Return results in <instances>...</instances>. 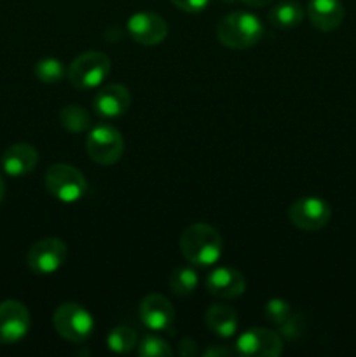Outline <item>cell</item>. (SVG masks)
Returning a JSON list of instances; mask_svg holds the SVG:
<instances>
[{"label":"cell","mask_w":356,"mask_h":357,"mask_svg":"<svg viewBox=\"0 0 356 357\" xmlns=\"http://www.w3.org/2000/svg\"><path fill=\"white\" fill-rule=\"evenodd\" d=\"M223 241L213 227L194 223L187 227L180 237V251L185 260L199 267H209L222 257Z\"/></svg>","instance_id":"cell-1"},{"label":"cell","mask_w":356,"mask_h":357,"mask_svg":"<svg viewBox=\"0 0 356 357\" xmlns=\"http://www.w3.org/2000/svg\"><path fill=\"white\" fill-rule=\"evenodd\" d=\"M264 35V26L255 14L236 10L223 17L216 26V38L229 49L253 47Z\"/></svg>","instance_id":"cell-2"},{"label":"cell","mask_w":356,"mask_h":357,"mask_svg":"<svg viewBox=\"0 0 356 357\" xmlns=\"http://www.w3.org/2000/svg\"><path fill=\"white\" fill-rule=\"evenodd\" d=\"M110 73V58L101 51H87L77 56L66 70L70 84L77 89H96Z\"/></svg>","instance_id":"cell-3"},{"label":"cell","mask_w":356,"mask_h":357,"mask_svg":"<svg viewBox=\"0 0 356 357\" xmlns=\"http://www.w3.org/2000/svg\"><path fill=\"white\" fill-rule=\"evenodd\" d=\"M56 333L72 344H82L94 330V319L89 310L75 302H66L56 309L52 316Z\"/></svg>","instance_id":"cell-4"},{"label":"cell","mask_w":356,"mask_h":357,"mask_svg":"<svg viewBox=\"0 0 356 357\" xmlns=\"http://www.w3.org/2000/svg\"><path fill=\"white\" fill-rule=\"evenodd\" d=\"M45 188L54 199L72 204L86 195L87 181L75 167L68 164H52L45 171Z\"/></svg>","instance_id":"cell-5"},{"label":"cell","mask_w":356,"mask_h":357,"mask_svg":"<svg viewBox=\"0 0 356 357\" xmlns=\"http://www.w3.org/2000/svg\"><path fill=\"white\" fill-rule=\"evenodd\" d=\"M86 150L96 164L112 166L124 153V139L114 126L98 124L87 135Z\"/></svg>","instance_id":"cell-6"},{"label":"cell","mask_w":356,"mask_h":357,"mask_svg":"<svg viewBox=\"0 0 356 357\" xmlns=\"http://www.w3.org/2000/svg\"><path fill=\"white\" fill-rule=\"evenodd\" d=\"M68 248L58 237H45L31 244L27 255V264L34 274L51 275L65 265Z\"/></svg>","instance_id":"cell-7"},{"label":"cell","mask_w":356,"mask_h":357,"mask_svg":"<svg viewBox=\"0 0 356 357\" xmlns=\"http://www.w3.org/2000/svg\"><path fill=\"white\" fill-rule=\"evenodd\" d=\"M332 209L327 201L320 197L297 199L288 209V218L297 229L306 232H318L330 222Z\"/></svg>","instance_id":"cell-8"},{"label":"cell","mask_w":356,"mask_h":357,"mask_svg":"<svg viewBox=\"0 0 356 357\" xmlns=\"http://www.w3.org/2000/svg\"><path fill=\"white\" fill-rule=\"evenodd\" d=\"M30 312L17 300L0 303V344L14 345L23 340L30 331Z\"/></svg>","instance_id":"cell-9"},{"label":"cell","mask_w":356,"mask_h":357,"mask_svg":"<svg viewBox=\"0 0 356 357\" xmlns=\"http://www.w3.org/2000/svg\"><path fill=\"white\" fill-rule=\"evenodd\" d=\"M283 352V340L276 331L251 328L236 340V354L246 357H278Z\"/></svg>","instance_id":"cell-10"},{"label":"cell","mask_w":356,"mask_h":357,"mask_svg":"<svg viewBox=\"0 0 356 357\" xmlns=\"http://www.w3.org/2000/svg\"><path fill=\"white\" fill-rule=\"evenodd\" d=\"M128 33L142 45L161 44L168 37V24L156 13H136L128 20Z\"/></svg>","instance_id":"cell-11"},{"label":"cell","mask_w":356,"mask_h":357,"mask_svg":"<svg viewBox=\"0 0 356 357\" xmlns=\"http://www.w3.org/2000/svg\"><path fill=\"white\" fill-rule=\"evenodd\" d=\"M140 319L152 331H170L175 323V309L163 295H147L138 307Z\"/></svg>","instance_id":"cell-12"},{"label":"cell","mask_w":356,"mask_h":357,"mask_svg":"<svg viewBox=\"0 0 356 357\" xmlns=\"http://www.w3.org/2000/svg\"><path fill=\"white\" fill-rule=\"evenodd\" d=\"M206 289L215 298L232 300L243 295L246 289V279L237 268L218 267L206 278Z\"/></svg>","instance_id":"cell-13"},{"label":"cell","mask_w":356,"mask_h":357,"mask_svg":"<svg viewBox=\"0 0 356 357\" xmlns=\"http://www.w3.org/2000/svg\"><path fill=\"white\" fill-rule=\"evenodd\" d=\"M131 105V94L122 84H108L96 93L93 100V108L98 117L117 119L128 112Z\"/></svg>","instance_id":"cell-14"},{"label":"cell","mask_w":356,"mask_h":357,"mask_svg":"<svg viewBox=\"0 0 356 357\" xmlns=\"http://www.w3.org/2000/svg\"><path fill=\"white\" fill-rule=\"evenodd\" d=\"M38 162V153L30 143L10 145L2 155V169L7 176L21 178L30 174Z\"/></svg>","instance_id":"cell-15"},{"label":"cell","mask_w":356,"mask_h":357,"mask_svg":"<svg viewBox=\"0 0 356 357\" xmlns=\"http://www.w3.org/2000/svg\"><path fill=\"white\" fill-rule=\"evenodd\" d=\"M307 16L311 24L318 30L334 31L344 20V6L341 0H309Z\"/></svg>","instance_id":"cell-16"},{"label":"cell","mask_w":356,"mask_h":357,"mask_svg":"<svg viewBox=\"0 0 356 357\" xmlns=\"http://www.w3.org/2000/svg\"><path fill=\"white\" fill-rule=\"evenodd\" d=\"M205 323L206 328L220 338H230L237 331L236 310L230 309L229 305H222V303H215L206 310Z\"/></svg>","instance_id":"cell-17"},{"label":"cell","mask_w":356,"mask_h":357,"mask_svg":"<svg viewBox=\"0 0 356 357\" xmlns=\"http://www.w3.org/2000/svg\"><path fill=\"white\" fill-rule=\"evenodd\" d=\"M304 9L295 0H283L269 13V21L279 28H295L302 23Z\"/></svg>","instance_id":"cell-18"},{"label":"cell","mask_w":356,"mask_h":357,"mask_svg":"<svg viewBox=\"0 0 356 357\" xmlns=\"http://www.w3.org/2000/svg\"><path fill=\"white\" fill-rule=\"evenodd\" d=\"M138 344V335L129 326H115L107 335V347L115 354H128Z\"/></svg>","instance_id":"cell-19"},{"label":"cell","mask_w":356,"mask_h":357,"mask_svg":"<svg viewBox=\"0 0 356 357\" xmlns=\"http://www.w3.org/2000/svg\"><path fill=\"white\" fill-rule=\"evenodd\" d=\"M199 284V275L191 267H178L170 275V288L175 295L187 296L195 291Z\"/></svg>","instance_id":"cell-20"},{"label":"cell","mask_w":356,"mask_h":357,"mask_svg":"<svg viewBox=\"0 0 356 357\" xmlns=\"http://www.w3.org/2000/svg\"><path fill=\"white\" fill-rule=\"evenodd\" d=\"M59 121L65 129L72 132H84L89 129L91 126V115L86 108L79 107V105H66L61 112H59Z\"/></svg>","instance_id":"cell-21"},{"label":"cell","mask_w":356,"mask_h":357,"mask_svg":"<svg viewBox=\"0 0 356 357\" xmlns=\"http://www.w3.org/2000/svg\"><path fill=\"white\" fill-rule=\"evenodd\" d=\"M35 77L44 84H58L65 79L66 68L59 59L56 58H44L35 63L34 68Z\"/></svg>","instance_id":"cell-22"},{"label":"cell","mask_w":356,"mask_h":357,"mask_svg":"<svg viewBox=\"0 0 356 357\" xmlns=\"http://www.w3.org/2000/svg\"><path fill=\"white\" fill-rule=\"evenodd\" d=\"M138 356L140 357H171L173 349L170 347L166 340L159 337H145L138 344Z\"/></svg>","instance_id":"cell-23"},{"label":"cell","mask_w":356,"mask_h":357,"mask_svg":"<svg viewBox=\"0 0 356 357\" xmlns=\"http://www.w3.org/2000/svg\"><path fill=\"white\" fill-rule=\"evenodd\" d=\"M290 316H292V307H290V303L286 302V300L272 298L269 300L267 305H265V317H267L272 324L281 326Z\"/></svg>","instance_id":"cell-24"},{"label":"cell","mask_w":356,"mask_h":357,"mask_svg":"<svg viewBox=\"0 0 356 357\" xmlns=\"http://www.w3.org/2000/svg\"><path fill=\"white\" fill-rule=\"evenodd\" d=\"M171 3L184 13H201L202 9H206L209 0H171Z\"/></svg>","instance_id":"cell-25"},{"label":"cell","mask_w":356,"mask_h":357,"mask_svg":"<svg viewBox=\"0 0 356 357\" xmlns=\"http://www.w3.org/2000/svg\"><path fill=\"white\" fill-rule=\"evenodd\" d=\"M178 354L185 356V357H191L198 354V349H195V342L191 340V338H184L178 345Z\"/></svg>","instance_id":"cell-26"},{"label":"cell","mask_w":356,"mask_h":357,"mask_svg":"<svg viewBox=\"0 0 356 357\" xmlns=\"http://www.w3.org/2000/svg\"><path fill=\"white\" fill-rule=\"evenodd\" d=\"M244 6H250V7H265L272 2V0H241Z\"/></svg>","instance_id":"cell-27"},{"label":"cell","mask_w":356,"mask_h":357,"mask_svg":"<svg viewBox=\"0 0 356 357\" xmlns=\"http://www.w3.org/2000/svg\"><path fill=\"white\" fill-rule=\"evenodd\" d=\"M205 356H230V351L229 349H208V351H205Z\"/></svg>","instance_id":"cell-28"},{"label":"cell","mask_w":356,"mask_h":357,"mask_svg":"<svg viewBox=\"0 0 356 357\" xmlns=\"http://www.w3.org/2000/svg\"><path fill=\"white\" fill-rule=\"evenodd\" d=\"M3 195H6V185H3L2 176H0V202L3 201Z\"/></svg>","instance_id":"cell-29"},{"label":"cell","mask_w":356,"mask_h":357,"mask_svg":"<svg viewBox=\"0 0 356 357\" xmlns=\"http://www.w3.org/2000/svg\"><path fill=\"white\" fill-rule=\"evenodd\" d=\"M222 2H225V3H230V2H234V0H222Z\"/></svg>","instance_id":"cell-30"}]
</instances>
